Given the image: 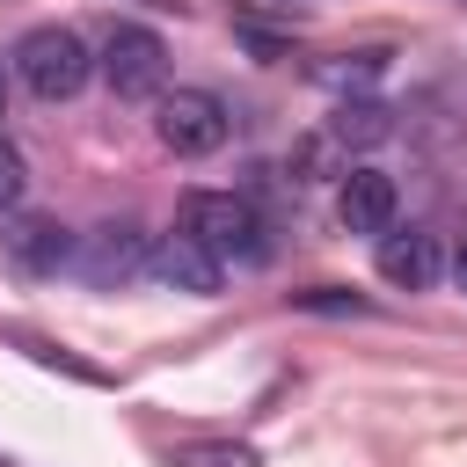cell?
<instances>
[{
    "instance_id": "ba28073f",
    "label": "cell",
    "mask_w": 467,
    "mask_h": 467,
    "mask_svg": "<svg viewBox=\"0 0 467 467\" xmlns=\"http://www.w3.org/2000/svg\"><path fill=\"white\" fill-rule=\"evenodd\" d=\"M146 277H161L168 292H190V299H212L219 285H226V263L197 241V234H161L153 241V263H146Z\"/></svg>"
},
{
    "instance_id": "7c38bea8",
    "label": "cell",
    "mask_w": 467,
    "mask_h": 467,
    "mask_svg": "<svg viewBox=\"0 0 467 467\" xmlns=\"http://www.w3.org/2000/svg\"><path fill=\"white\" fill-rule=\"evenodd\" d=\"M22 197H29V161H22V153L0 139V212H15Z\"/></svg>"
},
{
    "instance_id": "8992f818",
    "label": "cell",
    "mask_w": 467,
    "mask_h": 467,
    "mask_svg": "<svg viewBox=\"0 0 467 467\" xmlns=\"http://www.w3.org/2000/svg\"><path fill=\"white\" fill-rule=\"evenodd\" d=\"M394 212H401V190H394L387 168H372V161L343 168V182H336V219H343L350 234H387Z\"/></svg>"
},
{
    "instance_id": "5b68a950",
    "label": "cell",
    "mask_w": 467,
    "mask_h": 467,
    "mask_svg": "<svg viewBox=\"0 0 467 467\" xmlns=\"http://www.w3.org/2000/svg\"><path fill=\"white\" fill-rule=\"evenodd\" d=\"M73 263H80V277L95 285V292H117V285H131V277H146V263H153V241L131 226V219H109V226H95V234H80V248H73Z\"/></svg>"
},
{
    "instance_id": "5bb4252c",
    "label": "cell",
    "mask_w": 467,
    "mask_h": 467,
    "mask_svg": "<svg viewBox=\"0 0 467 467\" xmlns=\"http://www.w3.org/2000/svg\"><path fill=\"white\" fill-rule=\"evenodd\" d=\"M139 7H153V15H175V7H182V0H139Z\"/></svg>"
},
{
    "instance_id": "7a4b0ae2",
    "label": "cell",
    "mask_w": 467,
    "mask_h": 467,
    "mask_svg": "<svg viewBox=\"0 0 467 467\" xmlns=\"http://www.w3.org/2000/svg\"><path fill=\"white\" fill-rule=\"evenodd\" d=\"M182 234H197L219 263H263V255H270L255 204L234 197V190H197V197L182 204Z\"/></svg>"
},
{
    "instance_id": "9c48e42d",
    "label": "cell",
    "mask_w": 467,
    "mask_h": 467,
    "mask_svg": "<svg viewBox=\"0 0 467 467\" xmlns=\"http://www.w3.org/2000/svg\"><path fill=\"white\" fill-rule=\"evenodd\" d=\"M7 255L22 270H58V263H73V241H66L58 219H15L7 226Z\"/></svg>"
},
{
    "instance_id": "4fadbf2b",
    "label": "cell",
    "mask_w": 467,
    "mask_h": 467,
    "mask_svg": "<svg viewBox=\"0 0 467 467\" xmlns=\"http://www.w3.org/2000/svg\"><path fill=\"white\" fill-rule=\"evenodd\" d=\"M445 270H452V285H460V292H467V241H460V248H452V263H445Z\"/></svg>"
},
{
    "instance_id": "6da1fadb",
    "label": "cell",
    "mask_w": 467,
    "mask_h": 467,
    "mask_svg": "<svg viewBox=\"0 0 467 467\" xmlns=\"http://www.w3.org/2000/svg\"><path fill=\"white\" fill-rule=\"evenodd\" d=\"M15 73H22V88H29L36 102H73V95L95 80V51H88L66 22H44V29H29V36L15 44Z\"/></svg>"
},
{
    "instance_id": "8fae6325",
    "label": "cell",
    "mask_w": 467,
    "mask_h": 467,
    "mask_svg": "<svg viewBox=\"0 0 467 467\" xmlns=\"http://www.w3.org/2000/svg\"><path fill=\"white\" fill-rule=\"evenodd\" d=\"M379 73H387V51H343V58H328V66H321V80H328V88H343V95H350V88H372Z\"/></svg>"
},
{
    "instance_id": "52a82bcc",
    "label": "cell",
    "mask_w": 467,
    "mask_h": 467,
    "mask_svg": "<svg viewBox=\"0 0 467 467\" xmlns=\"http://www.w3.org/2000/svg\"><path fill=\"white\" fill-rule=\"evenodd\" d=\"M379 277H387L394 292H431V285L445 277L438 234H431V226H387V234H379Z\"/></svg>"
},
{
    "instance_id": "30bf717a",
    "label": "cell",
    "mask_w": 467,
    "mask_h": 467,
    "mask_svg": "<svg viewBox=\"0 0 467 467\" xmlns=\"http://www.w3.org/2000/svg\"><path fill=\"white\" fill-rule=\"evenodd\" d=\"M394 131V109L387 102H372V95H343L336 102V117H328V139L350 153V146H379Z\"/></svg>"
},
{
    "instance_id": "3957f363",
    "label": "cell",
    "mask_w": 467,
    "mask_h": 467,
    "mask_svg": "<svg viewBox=\"0 0 467 467\" xmlns=\"http://www.w3.org/2000/svg\"><path fill=\"white\" fill-rule=\"evenodd\" d=\"M95 73L109 80L117 102H153L161 80H168V44L153 29H139V22H117L102 36V51H95Z\"/></svg>"
},
{
    "instance_id": "9a60e30c",
    "label": "cell",
    "mask_w": 467,
    "mask_h": 467,
    "mask_svg": "<svg viewBox=\"0 0 467 467\" xmlns=\"http://www.w3.org/2000/svg\"><path fill=\"white\" fill-rule=\"evenodd\" d=\"M0 117H7V80H0Z\"/></svg>"
},
{
    "instance_id": "277c9868",
    "label": "cell",
    "mask_w": 467,
    "mask_h": 467,
    "mask_svg": "<svg viewBox=\"0 0 467 467\" xmlns=\"http://www.w3.org/2000/svg\"><path fill=\"white\" fill-rule=\"evenodd\" d=\"M153 131H161V146H168V153H182V161H204V153H219V146H226V131H234V109H226L212 88H175V95H161V109H153Z\"/></svg>"
}]
</instances>
